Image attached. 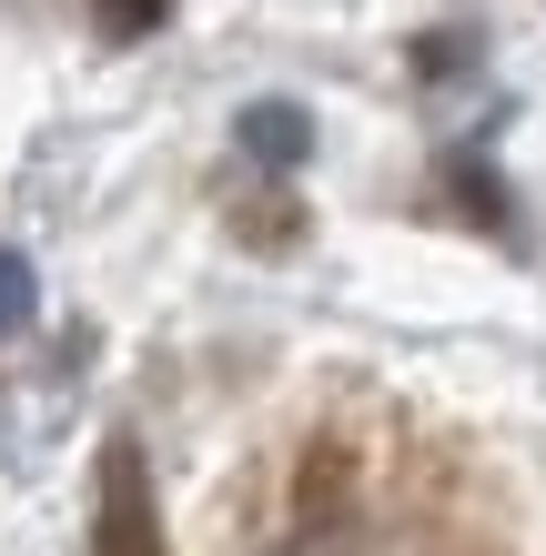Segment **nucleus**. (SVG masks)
Returning <instances> with one entry per match:
<instances>
[{
	"instance_id": "obj_3",
	"label": "nucleus",
	"mask_w": 546,
	"mask_h": 556,
	"mask_svg": "<svg viewBox=\"0 0 546 556\" xmlns=\"http://www.w3.org/2000/svg\"><path fill=\"white\" fill-rule=\"evenodd\" d=\"M163 21H173V0H91V30L102 41H152Z\"/></svg>"
},
{
	"instance_id": "obj_4",
	"label": "nucleus",
	"mask_w": 546,
	"mask_h": 556,
	"mask_svg": "<svg viewBox=\"0 0 546 556\" xmlns=\"http://www.w3.org/2000/svg\"><path fill=\"white\" fill-rule=\"evenodd\" d=\"M30 314H41V283H30V264H21L11 243H0V334H21Z\"/></svg>"
},
{
	"instance_id": "obj_1",
	"label": "nucleus",
	"mask_w": 546,
	"mask_h": 556,
	"mask_svg": "<svg viewBox=\"0 0 546 556\" xmlns=\"http://www.w3.org/2000/svg\"><path fill=\"white\" fill-rule=\"evenodd\" d=\"M91 556H173L163 506H152V466H142L132 435L102 445V527H91Z\"/></svg>"
},
{
	"instance_id": "obj_2",
	"label": "nucleus",
	"mask_w": 546,
	"mask_h": 556,
	"mask_svg": "<svg viewBox=\"0 0 546 556\" xmlns=\"http://www.w3.org/2000/svg\"><path fill=\"white\" fill-rule=\"evenodd\" d=\"M233 142L264 162V173H294V162H314V122L294 102H243L233 112Z\"/></svg>"
}]
</instances>
